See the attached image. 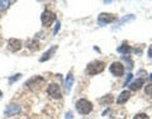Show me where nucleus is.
<instances>
[{
  "label": "nucleus",
  "instance_id": "obj_2",
  "mask_svg": "<svg viewBox=\"0 0 152 119\" xmlns=\"http://www.w3.org/2000/svg\"><path fill=\"white\" fill-rule=\"evenodd\" d=\"M76 109H77V112L80 114H84L85 115V114H89L93 110V104L89 100H86V99H80L76 103Z\"/></svg>",
  "mask_w": 152,
  "mask_h": 119
},
{
  "label": "nucleus",
  "instance_id": "obj_4",
  "mask_svg": "<svg viewBox=\"0 0 152 119\" xmlns=\"http://www.w3.org/2000/svg\"><path fill=\"white\" fill-rule=\"evenodd\" d=\"M41 20H42V24L45 27H51V24L56 20V15L55 13H52L50 10H45L43 14H42L41 17Z\"/></svg>",
  "mask_w": 152,
  "mask_h": 119
},
{
  "label": "nucleus",
  "instance_id": "obj_17",
  "mask_svg": "<svg viewBox=\"0 0 152 119\" xmlns=\"http://www.w3.org/2000/svg\"><path fill=\"white\" fill-rule=\"evenodd\" d=\"M133 119H150V118H148V115H147V114L140 113V114H137V115H134V118H133Z\"/></svg>",
  "mask_w": 152,
  "mask_h": 119
},
{
  "label": "nucleus",
  "instance_id": "obj_15",
  "mask_svg": "<svg viewBox=\"0 0 152 119\" xmlns=\"http://www.w3.org/2000/svg\"><path fill=\"white\" fill-rule=\"evenodd\" d=\"M110 103H113V96L110 94L105 95V96H103L100 99V104H110Z\"/></svg>",
  "mask_w": 152,
  "mask_h": 119
},
{
  "label": "nucleus",
  "instance_id": "obj_20",
  "mask_svg": "<svg viewBox=\"0 0 152 119\" xmlns=\"http://www.w3.org/2000/svg\"><path fill=\"white\" fill-rule=\"evenodd\" d=\"M132 77H133V75H132V74H128V75H127V79H126V82H124L126 86H127L128 84H129V81L132 80Z\"/></svg>",
  "mask_w": 152,
  "mask_h": 119
},
{
  "label": "nucleus",
  "instance_id": "obj_19",
  "mask_svg": "<svg viewBox=\"0 0 152 119\" xmlns=\"http://www.w3.org/2000/svg\"><path fill=\"white\" fill-rule=\"evenodd\" d=\"M8 4H10V1H0V9H5Z\"/></svg>",
  "mask_w": 152,
  "mask_h": 119
},
{
  "label": "nucleus",
  "instance_id": "obj_16",
  "mask_svg": "<svg viewBox=\"0 0 152 119\" xmlns=\"http://www.w3.org/2000/svg\"><path fill=\"white\" fill-rule=\"evenodd\" d=\"M145 93H146V95H148V96H152V84L147 85L145 88Z\"/></svg>",
  "mask_w": 152,
  "mask_h": 119
},
{
  "label": "nucleus",
  "instance_id": "obj_12",
  "mask_svg": "<svg viewBox=\"0 0 152 119\" xmlns=\"http://www.w3.org/2000/svg\"><path fill=\"white\" fill-rule=\"evenodd\" d=\"M129 96H131V93L129 91H127V90H126V91H122L121 95L117 99V103L118 104H124L128 100V99H129Z\"/></svg>",
  "mask_w": 152,
  "mask_h": 119
},
{
  "label": "nucleus",
  "instance_id": "obj_13",
  "mask_svg": "<svg viewBox=\"0 0 152 119\" xmlns=\"http://www.w3.org/2000/svg\"><path fill=\"white\" fill-rule=\"evenodd\" d=\"M145 84V79H138V80H136V81H133L131 85H129V88H131V90H138L142 85Z\"/></svg>",
  "mask_w": 152,
  "mask_h": 119
},
{
  "label": "nucleus",
  "instance_id": "obj_23",
  "mask_svg": "<svg viewBox=\"0 0 152 119\" xmlns=\"http://www.w3.org/2000/svg\"><path fill=\"white\" fill-rule=\"evenodd\" d=\"M148 56H150V58H152V45L150 46V48H148Z\"/></svg>",
  "mask_w": 152,
  "mask_h": 119
},
{
  "label": "nucleus",
  "instance_id": "obj_3",
  "mask_svg": "<svg viewBox=\"0 0 152 119\" xmlns=\"http://www.w3.org/2000/svg\"><path fill=\"white\" fill-rule=\"evenodd\" d=\"M43 84H45L43 77H41V76H34V77H32L31 80H28L24 86L29 88L32 90H36V89H39L41 86H43Z\"/></svg>",
  "mask_w": 152,
  "mask_h": 119
},
{
  "label": "nucleus",
  "instance_id": "obj_14",
  "mask_svg": "<svg viewBox=\"0 0 152 119\" xmlns=\"http://www.w3.org/2000/svg\"><path fill=\"white\" fill-rule=\"evenodd\" d=\"M119 53H123V55H127V53H129V52L132 51L131 48V46L129 45H127V43H123L121 47H118V50H117Z\"/></svg>",
  "mask_w": 152,
  "mask_h": 119
},
{
  "label": "nucleus",
  "instance_id": "obj_11",
  "mask_svg": "<svg viewBox=\"0 0 152 119\" xmlns=\"http://www.w3.org/2000/svg\"><path fill=\"white\" fill-rule=\"evenodd\" d=\"M56 51H57V46H53V47H52V48H50V50L47 51V52H45L43 56H42L41 58H39V61H41V62H45V61L50 60L51 57H52V55H53Z\"/></svg>",
  "mask_w": 152,
  "mask_h": 119
},
{
  "label": "nucleus",
  "instance_id": "obj_24",
  "mask_svg": "<svg viewBox=\"0 0 152 119\" xmlns=\"http://www.w3.org/2000/svg\"><path fill=\"white\" fill-rule=\"evenodd\" d=\"M1 96H3V93H1V91H0V98H1Z\"/></svg>",
  "mask_w": 152,
  "mask_h": 119
},
{
  "label": "nucleus",
  "instance_id": "obj_25",
  "mask_svg": "<svg viewBox=\"0 0 152 119\" xmlns=\"http://www.w3.org/2000/svg\"><path fill=\"white\" fill-rule=\"evenodd\" d=\"M150 79H151V81H152V74L150 75Z\"/></svg>",
  "mask_w": 152,
  "mask_h": 119
},
{
  "label": "nucleus",
  "instance_id": "obj_1",
  "mask_svg": "<svg viewBox=\"0 0 152 119\" xmlns=\"http://www.w3.org/2000/svg\"><path fill=\"white\" fill-rule=\"evenodd\" d=\"M105 69V64L103 61H93L90 62L86 67V74L90 75V76H94V75H98L104 71Z\"/></svg>",
  "mask_w": 152,
  "mask_h": 119
},
{
  "label": "nucleus",
  "instance_id": "obj_6",
  "mask_svg": "<svg viewBox=\"0 0 152 119\" xmlns=\"http://www.w3.org/2000/svg\"><path fill=\"white\" fill-rule=\"evenodd\" d=\"M109 70H110V72L114 76H117V77L123 76V74H124V66H123L121 62H113L110 65V67H109Z\"/></svg>",
  "mask_w": 152,
  "mask_h": 119
},
{
  "label": "nucleus",
  "instance_id": "obj_7",
  "mask_svg": "<svg viewBox=\"0 0 152 119\" xmlns=\"http://www.w3.org/2000/svg\"><path fill=\"white\" fill-rule=\"evenodd\" d=\"M47 94L50 95L52 99H61V90L57 84H51L47 88Z\"/></svg>",
  "mask_w": 152,
  "mask_h": 119
},
{
  "label": "nucleus",
  "instance_id": "obj_22",
  "mask_svg": "<svg viewBox=\"0 0 152 119\" xmlns=\"http://www.w3.org/2000/svg\"><path fill=\"white\" fill-rule=\"evenodd\" d=\"M66 119H72V113L69 112L67 114H66Z\"/></svg>",
  "mask_w": 152,
  "mask_h": 119
},
{
  "label": "nucleus",
  "instance_id": "obj_10",
  "mask_svg": "<svg viewBox=\"0 0 152 119\" xmlns=\"http://www.w3.org/2000/svg\"><path fill=\"white\" fill-rule=\"evenodd\" d=\"M74 81H75V79H74L72 74L70 72L67 76H66V80H65V91L66 93L71 91V88H72V85H74Z\"/></svg>",
  "mask_w": 152,
  "mask_h": 119
},
{
  "label": "nucleus",
  "instance_id": "obj_8",
  "mask_svg": "<svg viewBox=\"0 0 152 119\" xmlns=\"http://www.w3.org/2000/svg\"><path fill=\"white\" fill-rule=\"evenodd\" d=\"M19 113H20V108L18 105H14V104L8 105V108L5 109V117H13V115L19 114Z\"/></svg>",
  "mask_w": 152,
  "mask_h": 119
},
{
  "label": "nucleus",
  "instance_id": "obj_21",
  "mask_svg": "<svg viewBox=\"0 0 152 119\" xmlns=\"http://www.w3.org/2000/svg\"><path fill=\"white\" fill-rule=\"evenodd\" d=\"M58 31H60V22H56V27H55V29H53V33L56 34Z\"/></svg>",
  "mask_w": 152,
  "mask_h": 119
},
{
  "label": "nucleus",
  "instance_id": "obj_18",
  "mask_svg": "<svg viewBox=\"0 0 152 119\" xmlns=\"http://www.w3.org/2000/svg\"><path fill=\"white\" fill-rule=\"evenodd\" d=\"M20 76H22L20 74H17V75H14L13 77H10V79H9V82L12 84V82H14V81H17V80H19V79H20Z\"/></svg>",
  "mask_w": 152,
  "mask_h": 119
},
{
  "label": "nucleus",
  "instance_id": "obj_9",
  "mask_svg": "<svg viewBox=\"0 0 152 119\" xmlns=\"http://www.w3.org/2000/svg\"><path fill=\"white\" fill-rule=\"evenodd\" d=\"M8 45H9V48L12 51H19L22 48V41L15 39V38H10L8 42Z\"/></svg>",
  "mask_w": 152,
  "mask_h": 119
},
{
  "label": "nucleus",
  "instance_id": "obj_5",
  "mask_svg": "<svg viewBox=\"0 0 152 119\" xmlns=\"http://www.w3.org/2000/svg\"><path fill=\"white\" fill-rule=\"evenodd\" d=\"M117 19V15L114 14H110V13H102L100 15L98 18V22L100 26H105V24H109V23H113L114 20Z\"/></svg>",
  "mask_w": 152,
  "mask_h": 119
}]
</instances>
